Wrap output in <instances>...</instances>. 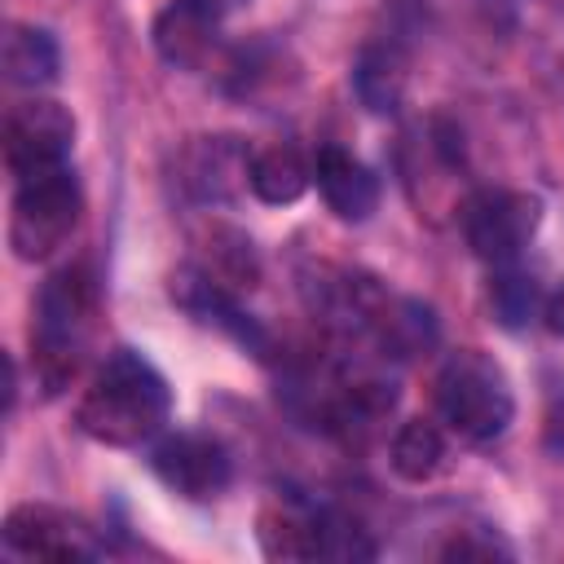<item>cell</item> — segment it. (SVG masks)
<instances>
[{
  "mask_svg": "<svg viewBox=\"0 0 564 564\" xmlns=\"http://www.w3.org/2000/svg\"><path fill=\"white\" fill-rule=\"evenodd\" d=\"M167 410H172L167 379L141 352L115 348L97 366L93 383L84 388V397L75 405V423L84 436L128 449V445L150 441L167 423Z\"/></svg>",
  "mask_w": 564,
  "mask_h": 564,
  "instance_id": "6da1fadb",
  "label": "cell"
},
{
  "mask_svg": "<svg viewBox=\"0 0 564 564\" xmlns=\"http://www.w3.org/2000/svg\"><path fill=\"white\" fill-rule=\"evenodd\" d=\"M97 313H101V291L88 264H66L40 286L35 308H31L35 317L31 352H35V375L44 392H62L79 375L84 352L97 330Z\"/></svg>",
  "mask_w": 564,
  "mask_h": 564,
  "instance_id": "7a4b0ae2",
  "label": "cell"
},
{
  "mask_svg": "<svg viewBox=\"0 0 564 564\" xmlns=\"http://www.w3.org/2000/svg\"><path fill=\"white\" fill-rule=\"evenodd\" d=\"M436 414L463 441H494L516 414L511 383L502 366L480 348H458L436 375Z\"/></svg>",
  "mask_w": 564,
  "mask_h": 564,
  "instance_id": "3957f363",
  "label": "cell"
},
{
  "mask_svg": "<svg viewBox=\"0 0 564 564\" xmlns=\"http://www.w3.org/2000/svg\"><path fill=\"white\" fill-rule=\"evenodd\" d=\"M79 212H84V194H79V181L70 176V167L18 181L13 216H9L13 256L18 260H48L75 234Z\"/></svg>",
  "mask_w": 564,
  "mask_h": 564,
  "instance_id": "277c9868",
  "label": "cell"
},
{
  "mask_svg": "<svg viewBox=\"0 0 564 564\" xmlns=\"http://www.w3.org/2000/svg\"><path fill=\"white\" fill-rule=\"evenodd\" d=\"M538 225H542V198L524 189H480L463 207V238L494 269L520 260Z\"/></svg>",
  "mask_w": 564,
  "mask_h": 564,
  "instance_id": "5b68a950",
  "label": "cell"
},
{
  "mask_svg": "<svg viewBox=\"0 0 564 564\" xmlns=\"http://www.w3.org/2000/svg\"><path fill=\"white\" fill-rule=\"evenodd\" d=\"M70 141H75V119L66 106H57L48 97L18 101L4 115V163L18 181L66 167Z\"/></svg>",
  "mask_w": 564,
  "mask_h": 564,
  "instance_id": "8992f818",
  "label": "cell"
},
{
  "mask_svg": "<svg viewBox=\"0 0 564 564\" xmlns=\"http://www.w3.org/2000/svg\"><path fill=\"white\" fill-rule=\"evenodd\" d=\"M4 546L26 555V560H62V564H75V560H97L101 555V542L97 533L62 511V507H48V502H22L4 516Z\"/></svg>",
  "mask_w": 564,
  "mask_h": 564,
  "instance_id": "52a82bcc",
  "label": "cell"
},
{
  "mask_svg": "<svg viewBox=\"0 0 564 564\" xmlns=\"http://www.w3.org/2000/svg\"><path fill=\"white\" fill-rule=\"evenodd\" d=\"M154 463V476L189 498V502H207L216 494H225V485L234 480V463H229V449L216 441V436H203V432H176V436H163L150 454Z\"/></svg>",
  "mask_w": 564,
  "mask_h": 564,
  "instance_id": "ba28073f",
  "label": "cell"
},
{
  "mask_svg": "<svg viewBox=\"0 0 564 564\" xmlns=\"http://www.w3.org/2000/svg\"><path fill=\"white\" fill-rule=\"evenodd\" d=\"M251 176V150L238 137H189L176 154V185L194 203H229Z\"/></svg>",
  "mask_w": 564,
  "mask_h": 564,
  "instance_id": "9c48e42d",
  "label": "cell"
},
{
  "mask_svg": "<svg viewBox=\"0 0 564 564\" xmlns=\"http://www.w3.org/2000/svg\"><path fill=\"white\" fill-rule=\"evenodd\" d=\"M220 9L207 4V0H172L159 9L154 26H150V40L159 48V57L167 66H181V70H203L220 44Z\"/></svg>",
  "mask_w": 564,
  "mask_h": 564,
  "instance_id": "30bf717a",
  "label": "cell"
},
{
  "mask_svg": "<svg viewBox=\"0 0 564 564\" xmlns=\"http://www.w3.org/2000/svg\"><path fill=\"white\" fill-rule=\"evenodd\" d=\"M313 181H317L326 207L339 220H366L379 207V181H375V172L361 159H352L348 150H339V145H322L317 150Z\"/></svg>",
  "mask_w": 564,
  "mask_h": 564,
  "instance_id": "8fae6325",
  "label": "cell"
},
{
  "mask_svg": "<svg viewBox=\"0 0 564 564\" xmlns=\"http://www.w3.org/2000/svg\"><path fill=\"white\" fill-rule=\"evenodd\" d=\"M260 546L269 560H322L326 511L304 502H269L260 511Z\"/></svg>",
  "mask_w": 564,
  "mask_h": 564,
  "instance_id": "7c38bea8",
  "label": "cell"
},
{
  "mask_svg": "<svg viewBox=\"0 0 564 564\" xmlns=\"http://www.w3.org/2000/svg\"><path fill=\"white\" fill-rule=\"evenodd\" d=\"M194 242H198V269L212 273L225 291H251L260 282V260L242 229L225 220H203Z\"/></svg>",
  "mask_w": 564,
  "mask_h": 564,
  "instance_id": "4fadbf2b",
  "label": "cell"
},
{
  "mask_svg": "<svg viewBox=\"0 0 564 564\" xmlns=\"http://www.w3.org/2000/svg\"><path fill=\"white\" fill-rule=\"evenodd\" d=\"M57 40L35 22H9L4 31V75L18 88H44L57 79Z\"/></svg>",
  "mask_w": 564,
  "mask_h": 564,
  "instance_id": "5bb4252c",
  "label": "cell"
},
{
  "mask_svg": "<svg viewBox=\"0 0 564 564\" xmlns=\"http://www.w3.org/2000/svg\"><path fill=\"white\" fill-rule=\"evenodd\" d=\"M405 57L392 44H366L352 62V93L370 115H392L405 97Z\"/></svg>",
  "mask_w": 564,
  "mask_h": 564,
  "instance_id": "9a60e30c",
  "label": "cell"
},
{
  "mask_svg": "<svg viewBox=\"0 0 564 564\" xmlns=\"http://www.w3.org/2000/svg\"><path fill=\"white\" fill-rule=\"evenodd\" d=\"M313 181V167L304 163V154L295 145H269L260 154H251V176H247V189L269 203V207H282V203H295Z\"/></svg>",
  "mask_w": 564,
  "mask_h": 564,
  "instance_id": "2e32d148",
  "label": "cell"
},
{
  "mask_svg": "<svg viewBox=\"0 0 564 564\" xmlns=\"http://www.w3.org/2000/svg\"><path fill=\"white\" fill-rule=\"evenodd\" d=\"M441 458H445V436L436 432V423L427 419H410L397 427L392 436V471L410 485H423L441 471Z\"/></svg>",
  "mask_w": 564,
  "mask_h": 564,
  "instance_id": "e0dca14e",
  "label": "cell"
},
{
  "mask_svg": "<svg viewBox=\"0 0 564 564\" xmlns=\"http://www.w3.org/2000/svg\"><path fill=\"white\" fill-rule=\"evenodd\" d=\"M489 304H494V313H498L502 326H524L533 317L538 286L524 273H498L494 286H489Z\"/></svg>",
  "mask_w": 564,
  "mask_h": 564,
  "instance_id": "ac0fdd59",
  "label": "cell"
},
{
  "mask_svg": "<svg viewBox=\"0 0 564 564\" xmlns=\"http://www.w3.org/2000/svg\"><path fill=\"white\" fill-rule=\"evenodd\" d=\"M542 445L546 454L564 458V370L546 375V392H542Z\"/></svg>",
  "mask_w": 564,
  "mask_h": 564,
  "instance_id": "d6986e66",
  "label": "cell"
},
{
  "mask_svg": "<svg viewBox=\"0 0 564 564\" xmlns=\"http://www.w3.org/2000/svg\"><path fill=\"white\" fill-rule=\"evenodd\" d=\"M441 555H445V560H471V555H476V560H494V555H507V551H502L498 542H471V538H454V542H445V546H441Z\"/></svg>",
  "mask_w": 564,
  "mask_h": 564,
  "instance_id": "ffe728a7",
  "label": "cell"
},
{
  "mask_svg": "<svg viewBox=\"0 0 564 564\" xmlns=\"http://www.w3.org/2000/svg\"><path fill=\"white\" fill-rule=\"evenodd\" d=\"M546 326L555 330V335H564V286L551 295V304H546Z\"/></svg>",
  "mask_w": 564,
  "mask_h": 564,
  "instance_id": "44dd1931",
  "label": "cell"
},
{
  "mask_svg": "<svg viewBox=\"0 0 564 564\" xmlns=\"http://www.w3.org/2000/svg\"><path fill=\"white\" fill-rule=\"evenodd\" d=\"M207 4H216V9H220V13H229V9H238V4H242V0H207Z\"/></svg>",
  "mask_w": 564,
  "mask_h": 564,
  "instance_id": "7402d4cb",
  "label": "cell"
}]
</instances>
